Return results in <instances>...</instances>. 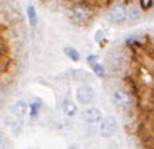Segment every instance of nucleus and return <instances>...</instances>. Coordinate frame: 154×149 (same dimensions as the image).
I'll return each instance as SVG.
<instances>
[{"label": "nucleus", "instance_id": "obj_1", "mask_svg": "<svg viewBox=\"0 0 154 149\" xmlns=\"http://www.w3.org/2000/svg\"><path fill=\"white\" fill-rule=\"evenodd\" d=\"M116 131H117V123L113 117L108 116V117H104L101 120L100 134L102 138H111Z\"/></svg>", "mask_w": 154, "mask_h": 149}, {"label": "nucleus", "instance_id": "obj_2", "mask_svg": "<svg viewBox=\"0 0 154 149\" xmlns=\"http://www.w3.org/2000/svg\"><path fill=\"white\" fill-rule=\"evenodd\" d=\"M75 97L80 104H89L94 98V91L89 85H80L75 92Z\"/></svg>", "mask_w": 154, "mask_h": 149}, {"label": "nucleus", "instance_id": "obj_3", "mask_svg": "<svg viewBox=\"0 0 154 149\" xmlns=\"http://www.w3.org/2000/svg\"><path fill=\"white\" fill-rule=\"evenodd\" d=\"M112 99H113L115 104H116L117 107L122 108V110H126V108H129L131 106V98L129 97L128 93H126L125 91H122V89L115 91L113 95H112Z\"/></svg>", "mask_w": 154, "mask_h": 149}, {"label": "nucleus", "instance_id": "obj_4", "mask_svg": "<svg viewBox=\"0 0 154 149\" xmlns=\"http://www.w3.org/2000/svg\"><path fill=\"white\" fill-rule=\"evenodd\" d=\"M83 119H84V121H87V123H89V124L101 123L102 112L97 107L87 108V110H84V112H83Z\"/></svg>", "mask_w": 154, "mask_h": 149}, {"label": "nucleus", "instance_id": "obj_5", "mask_svg": "<svg viewBox=\"0 0 154 149\" xmlns=\"http://www.w3.org/2000/svg\"><path fill=\"white\" fill-rule=\"evenodd\" d=\"M109 17H111V19L113 22H116V23H122V22L126 20V18H128V10H126L125 7L119 5V7H115L112 9Z\"/></svg>", "mask_w": 154, "mask_h": 149}, {"label": "nucleus", "instance_id": "obj_6", "mask_svg": "<svg viewBox=\"0 0 154 149\" xmlns=\"http://www.w3.org/2000/svg\"><path fill=\"white\" fill-rule=\"evenodd\" d=\"M61 110L66 116L71 117V116H75L76 112H78V106L71 99H64L61 103Z\"/></svg>", "mask_w": 154, "mask_h": 149}, {"label": "nucleus", "instance_id": "obj_7", "mask_svg": "<svg viewBox=\"0 0 154 149\" xmlns=\"http://www.w3.org/2000/svg\"><path fill=\"white\" fill-rule=\"evenodd\" d=\"M12 111H13L15 117L22 119V117H24V116L27 115V112H28V104H27L24 101H18L13 106Z\"/></svg>", "mask_w": 154, "mask_h": 149}, {"label": "nucleus", "instance_id": "obj_8", "mask_svg": "<svg viewBox=\"0 0 154 149\" xmlns=\"http://www.w3.org/2000/svg\"><path fill=\"white\" fill-rule=\"evenodd\" d=\"M89 65H91V68H92V70L94 71V74L97 75V76H100V78H104L106 76V73H104V68L103 66L97 61V60L94 59V57H89Z\"/></svg>", "mask_w": 154, "mask_h": 149}, {"label": "nucleus", "instance_id": "obj_9", "mask_svg": "<svg viewBox=\"0 0 154 149\" xmlns=\"http://www.w3.org/2000/svg\"><path fill=\"white\" fill-rule=\"evenodd\" d=\"M64 54L71 60V61H79L80 60V55L78 52V50H75L74 47H64Z\"/></svg>", "mask_w": 154, "mask_h": 149}, {"label": "nucleus", "instance_id": "obj_10", "mask_svg": "<svg viewBox=\"0 0 154 149\" xmlns=\"http://www.w3.org/2000/svg\"><path fill=\"white\" fill-rule=\"evenodd\" d=\"M27 15H28V19H29V24L31 26H36L38 18H37V13H36L35 7L29 5V7L27 8Z\"/></svg>", "mask_w": 154, "mask_h": 149}, {"label": "nucleus", "instance_id": "obj_11", "mask_svg": "<svg viewBox=\"0 0 154 149\" xmlns=\"http://www.w3.org/2000/svg\"><path fill=\"white\" fill-rule=\"evenodd\" d=\"M129 17H130V19L131 20H139L141 18V12H140V9L139 8H136V7H131L129 9Z\"/></svg>", "mask_w": 154, "mask_h": 149}, {"label": "nucleus", "instance_id": "obj_12", "mask_svg": "<svg viewBox=\"0 0 154 149\" xmlns=\"http://www.w3.org/2000/svg\"><path fill=\"white\" fill-rule=\"evenodd\" d=\"M4 99H5V96H4V93L0 91V106L3 104V102H4Z\"/></svg>", "mask_w": 154, "mask_h": 149}, {"label": "nucleus", "instance_id": "obj_13", "mask_svg": "<svg viewBox=\"0 0 154 149\" xmlns=\"http://www.w3.org/2000/svg\"><path fill=\"white\" fill-rule=\"evenodd\" d=\"M4 143H5V140H4V138L0 135V147H3L4 145Z\"/></svg>", "mask_w": 154, "mask_h": 149}]
</instances>
